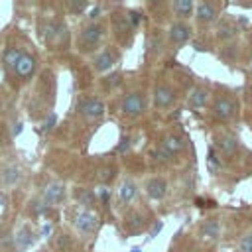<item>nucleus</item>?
I'll return each instance as SVG.
<instances>
[{"mask_svg": "<svg viewBox=\"0 0 252 252\" xmlns=\"http://www.w3.org/2000/svg\"><path fill=\"white\" fill-rule=\"evenodd\" d=\"M120 83H122V75H120V73H112L110 77H106V79H104L106 89H114V87H118Z\"/></svg>", "mask_w": 252, "mask_h": 252, "instance_id": "nucleus-29", "label": "nucleus"}, {"mask_svg": "<svg viewBox=\"0 0 252 252\" xmlns=\"http://www.w3.org/2000/svg\"><path fill=\"white\" fill-rule=\"evenodd\" d=\"M136 197H138V185L132 179H124L120 183V189H118V201H120V205H130V203H134Z\"/></svg>", "mask_w": 252, "mask_h": 252, "instance_id": "nucleus-20", "label": "nucleus"}, {"mask_svg": "<svg viewBox=\"0 0 252 252\" xmlns=\"http://www.w3.org/2000/svg\"><path fill=\"white\" fill-rule=\"evenodd\" d=\"M195 20L199 26H209V24L219 22V4H215V2L195 4Z\"/></svg>", "mask_w": 252, "mask_h": 252, "instance_id": "nucleus-8", "label": "nucleus"}, {"mask_svg": "<svg viewBox=\"0 0 252 252\" xmlns=\"http://www.w3.org/2000/svg\"><path fill=\"white\" fill-rule=\"evenodd\" d=\"M152 159H154V161H158V163H169L173 158H171V156H169V154L159 146V148H156V150L152 152Z\"/></svg>", "mask_w": 252, "mask_h": 252, "instance_id": "nucleus-26", "label": "nucleus"}, {"mask_svg": "<svg viewBox=\"0 0 252 252\" xmlns=\"http://www.w3.org/2000/svg\"><path fill=\"white\" fill-rule=\"evenodd\" d=\"M104 35H106L104 24H100V22H91V24H87V26L81 30L79 39H77V47H79L81 51H85V53L94 51V49H98V45L102 43Z\"/></svg>", "mask_w": 252, "mask_h": 252, "instance_id": "nucleus-2", "label": "nucleus"}, {"mask_svg": "<svg viewBox=\"0 0 252 252\" xmlns=\"http://www.w3.org/2000/svg\"><path fill=\"white\" fill-rule=\"evenodd\" d=\"M53 122H55V114H49V118H47V122H45V130L53 128Z\"/></svg>", "mask_w": 252, "mask_h": 252, "instance_id": "nucleus-36", "label": "nucleus"}, {"mask_svg": "<svg viewBox=\"0 0 252 252\" xmlns=\"http://www.w3.org/2000/svg\"><path fill=\"white\" fill-rule=\"evenodd\" d=\"M213 148L217 150L219 156H226V158H230V156H234V154L238 152V148H240V140H238V136L232 134V132L219 130V132H215V136H213Z\"/></svg>", "mask_w": 252, "mask_h": 252, "instance_id": "nucleus-6", "label": "nucleus"}, {"mask_svg": "<svg viewBox=\"0 0 252 252\" xmlns=\"http://www.w3.org/2000/svg\"><path fill=\"white\" fill-rule=\"evenodd\" d=\"M211 112L219 122H230L238 114V100L230 93H219L213 96L211 102Z\"/></svg>", "mask_w": 252, "mask_h": 252, "instance_id": "nucleus-1", "label": "nucleus"}, {"mask_svg": "<svg viewBox=\"0 0 252 252\" xmlns=\"http://www.w3.org/2000/svg\"><path fill=\"white\" fill-rule=\"evenodd\" d=\"M244 94H246V100H248V102L252 104V83H248V87H246Z\"/></svg>", "mask_w": 252, "mask_h": 252, "instance_id": "nucleus-33", "label": "nucleus"}, {"mask_svg": "<svg viewBox=\"0 0 252 252\" xmlns=\"http://www.w3.org/2000/svg\"><path fill=\"white\" fill-rule=\"evenodd\" d=\"M144 219L140 217V215H132V217H128V219H124V224L128 226V228H132V230H136V228H140L144 222H142Z\"/></svg>", "mask_w": 252, "mask_h": 252, "instance_id": "nucleus-28", "label": "nucleus"}, {"mask_svg": "<svg viewBox=\"0 0 252 252\" xmlns=\"http://www.w3.org/2000/svg\"><path fill=\"white\" fill-rule=\"evenodd\" d=\"M220 236V222L217 217H209L199 224V238L205 242H213Z\"/></svg>", "mask_w": 252, "mask_h": 252, "instance_id": "nucleus-13", "label": "nucleus"}, {"mask_svg": "<svg viewBox=\"0 0 252 252\" xmlns=\"http://www.w3.org/2000/svg\"><path fill=\"white\" fill-rule=\"evenodd\" d=\"M250 77H252V67H250Z\"/></svg>", "mask_w": 252, "mask_h": 252, "instance_id": "nucleus-38", "label": "nucleus"}, {"mask_svg": "<svg viewBox=\"0 0 252 252\" xmlns=\"http://www.w3.org/2000/svg\"><path fill=\"white\" fill-rule=\"evenodd\" d=\"M238 250L240 252H252V230H246L240 240H238Z\"/></svg>", "mask_w": 252, "mask_h": 252, "instance_id": "nucleus-25", "label": "nucleus"}, {"mask_svg": "<svg viewBox=\"0 0 252 252\" xmlns=\"http://www.w3.org/2000/svg\"><path fill=\"white\" fill-rule=\"evenodd\" d=\"M161 226H163L161 222H156V224H154V228H152V232H150V238H154V236H156V232H159V230H161Z\"/></svg>", "mask_w": 252, "mask_h": 252, "instance_id": "nucleus-34", "label": "nucleus"}, {"mask_svg": "<svg viewBox=\"0 0 252 252\" xmlns=\"http://www.w3.org/2000/svg\"><path fill=\"white\" fill-rule=\"evenodd\" d=\"M161 148H163L171 158H175V156L185 148V140H183L179 134L169 132V134L163 136V140H161Z\"/></svg>", "mask_w": 252, "mask_h": 252, "instance_id": "nucleus-19", "label": "nucleus"}, {"mask_svg": "<svg viewBox=\"0 0 252 252\" xmlns=\"http://www.w3.org/2000/svg\"><path fill=\"white\" fill-rule=\"evenodd\" d=\"M118 61V53L110 47H104L102 51H98L94 57H93V69L96 73H106L110 71Z\"/></svg>", "mask_w": 252, "mask_h": 252, "instance_id": "nucleus-11", "label": "nucleus"}, {"mask_svg": "<svg viewBox=\"0 0 252 252\" xmlns=\"http://www.w3.org/2000/svg\"><path fill=\"white\" fill-rule=\"evenodd\" d=\"M144 193H146L150 199H154V201H161V199L167 195V181H165V177H161V175L150 177V179L144 183Z\"/></svg>", "mask_w": 252, "mask_h": 252, "instance_id": "nucleus-12", "label": "nucleus"}, {"mask_svg": "<svg viewBox=\"0 0 252 252\" xmlns=\"http://www.w3.org/2000/svg\"><path fill=\"white\" fill-rule=\"evenodd\" d=\"M167 45V39H165V33L159 30V28H154L148 37H146V59L148 61H154L158 59L161 53H163V47Z\"/></svg>", "mask_w": 252, "mask_h": 252, "instance_id": "nucleus-7", "label": "nucleus"}, {"mask_svg": "<svg viewBox=\"0 0 252 252\" xmlns=\"http://www.w3.org/2000/svg\"><path fill=\"white\" fill-rule=\"evenodd\" d=\"M75 228L81 232V234H93L96 228H98V215L89 211V209H83L75 215Z\"/></svg>", "mask_w": 252, "mask_h": 252, "instance_id": "nucleus-9", "label": "nucleus"}, {"mask_svg": "<svg viewBox=\"0 0 252 252\" xmlns=\"http://www.w3.org/2000/svg\"><path fill=\"white\" fill-rule=\"evenodd\" d=\"M69 8H71L73 12H83V10L87 8V2H71Z\"/></svg>", "mask_w": 252, "mask_h": 252, "instance_id": "nucleus-31", "label": "nucleus"}, {"mask_svg": "<svg viewBox=\"0 0 252 252\" xmlns=\"http://www.w3.org/2000/svg\"><path fill=\"white\" fill-rule=\"evenodd\" d=\"M98 14H100V6H94V8H93V10L89 12V18H91V22H96Z\"/></svg>", "mask_w": 252, "mask_h": 252, "instance_id": "nucleus-32", "label": "nucleus"}, {"mask_svg": "<svg viewBox=\"0 0 252 252\" xmlns=\"http://www.w3.org/2000/svg\"><path fill=\"white\" fill-rule=\"evenodd\" d=\"M20 130H22V124H16V128H14V134H20Z\"/></svg>", "mask_w": 252, "mask_h": 252, "instance_id": "nucleus-37", "label": "nucleus"}, {"mask_svg": "<svg viewBox=\"0 0 252 252\" xmlns=\"http://www.w3.org/2000/svg\"><path fill=\"white\" fill-rule=\"evenodd\" d=\"M20 55H22V51H18V49L10 47V49H8L6 53H4V63H6V65H10V67H14V65L18 63Z\"/></svg>", "mask_w": 252, "mask_h": 252, "instance_id": "nucleus-27", "label": "nucleus"}, {"mask_svg": "<svg viewBox=\"0 0 252 252\" xmlns=\"http://www.w3.org/2000/svg\"><path fill=\"white\" fill-rule=\"evenodd\" d=\"M193 35V26L189 22H181V20H173L165 32V39H167V45L171 47H181L185 45Z\"/></svg>", "mask_w": 252, "mask_h": 252, "instance_id": "nucleus-4", "label": "nucleus"}, {"mask_svg": "<svg viewBox=\"0 0 252 252\" xmlns=\"http://www.w3.org/2000/svg\"><path fill=\"white\" fill-rule=\"evenodd\" d=\"M43 199L47 205H59L65 199V185L59 181H51L43 191Z\"/></svg>", "mask_w": 252, "mask_h": 252, "instance_id": "nucleus-18", "label": "nucleus"}, {"mask_svg": "<svg viewBox=\"0 0 252 252\" xmlns=\"http://www.w3.org/2000/svg\"><path fill=\"white\" fill-rule=\"evenodd\" d=\"M14 71H16L18 77H22V79L32 77L33 71H35V59H33L32 55H28V53H22L20 59H18V63L14 65Z\"/></svg>", "mask_w": 252, "mask_h": 252, "instance_id": "nucleus-21", "label": "nucleus"}, {"mask_svg": "<svg viewBox=\"0 0 252 252\" xmlns=\"http://www.w3.org/2000/svg\"><path fill=\"white\" fill-rule=\"evenodd\" d=\"M209 165H211V167H219V169H220V165H222V163H220V156L217 154L215 148L209 150Z\"/></svg>", "mask_w": 252, "mask_h": 252, "instance_id": "nucleus-30", "label": "nucleus"}, {"mask_svg": "<svg viewBox=\"0 0 252 252\" xmlns=\"http://www.w3.org/2000/svg\"><path fill=\"white\" fill-rule=\"evenodd\" d=\"M16 242H18V246H20V248H28V246L33 242V232H32L28 226H24V228L18 232Z\"/></svg>", "mask_w": 252, "mask_h": 252, "instance_id": "nucleus-23", "label": "nucleus"}, {"mask_svg": "<svg viewBox=\"0 0 252 252\" xmlns=\"http://www.w3.org/2000/svg\"><path fill=\"white\" fill-rule=\"evenodd\" d=\"M79 110H81V114H83L85 118H89V120H96V118H102V116H104V112H106V104H104L102 98H98V96H91V98H85V100L81 102Z\"/></svg>", "mask_w": 252, "mask_h": 252, "instance_id": "nucleus-10", "label": "nucleus"}, {"mask_svg": "<svg viewBox=\"0 0 252 252\" xmlns=\"http://www.w3.org/2000/svg\"><path fill=\"white\" fill-rule=\"evenodd\" d=\"M77 199H79L81 205L91 207V205L96 201V195H94L93 191H89V189H79V191H77Z\"/></svg>", "mask_w": 252, "mask_h": 252, "instance_id": "nucleus-24", "label": "nucleus"}, {"mask_svg": "<svg viewBox=\"0 0 252 252\" xmlns=\"http://www.w3.org/2000/svg\"><path fill=\"white\" fill-rule=\"evenodd\" d=\"M209 87H205V85H195L191 91H189V94H187V106L189 108H193V110H199V108H203L207 102H209Z\"/></svg>", "mask_w": 252, "mask_h": 252, "instance_id": "nucleus-14", "label": "nucleus"}, {"mask_svg": "<svg viewBox=\"0 0 252 252\" xmlns=\"http://www.w3.org/2000/svg\"><path fill=\"white\" fill-rule=\"evenodd\" d=\"M238 32H240L238 24L228 20V18H220L217 22V39L219 41H230L238 35Z\"/></svg>", "mask_w": 252, "mask_h": 252, "instance_id": "nucleus-15", "label": "nucleus"}, {"mask_svg": "<svg viewBox=\"0 0 252 252\" xmlns=\"http://www.w3.org/2000/svg\"><path fill=\"white\" fill-rule=\"evenodd\" d=\"M112 28H114L116 37H118L120 41H126V33H130V32L134 30V26H132V22H130V18H128V12H118V14H114V18H112Z\"/></svg>", "mask_w": 252, "mask_h": 252, "instance_id": "nucleus-16", "label": "nucleus"}, {"mask_svg": "<svg viewBox=\"0 0 252 252\" xmlns=\"http://www.w3.org/2000/svg\"><path fill=\"white\" fill-rule=\"evenodd\" d=\"M171 12L177 20L187 22L191 16H195V2L193 0H175L171 2Z\"/></svg>", "mask_w": 252, "mask_h": 252, "instance_id": "nucleus-17", "label": "nucleus"}, {"mask_svg": "<svg viewBox=\"0 0 252 252\" xmlns=\"http://www.w3.org/2000/svg\"><path fill=\"white\" fill-rule=\"evenodd\" d=\"M148 108V94L144 91H132L128 93L120 102V112L128 118H138Z\"/></svg>", "mask_w": 252, "mask_h": 252, "instance_id": "nucleus-3", "label": "nucleus"}, {"mask_svg": "<svg viewBox=\"0 0 252 252\" xmlns=\"http://www.w3.org/2000/svg\"><path fill=\"white\" fill-rule=\"evenodd\" d=\"M67 244H69L67 234H61V238H59V248H67Z\"/></svg>", "mask_w": 252, "mask_h": 252, "instance_id": "nucleus-35", "label": "nucleus"}, {"mask_svg": "<svg viewBox=\"0 0 252 252\" xmlns=\"http://www.w3.org/2000/svg\"><path fill=\"white\" fill-rule=\"evenodd\" d=\"M152 104L158 110H169L175 104V89L167 81H158L152 91Z\"/></svg>", "mask_w": 252, "mask_h": 252, "instance_id": "nucleus-5", "label": "nucleus"}, {"mask_svg": "<svg viewBox=\"0 0 252 252\" xmlns=\"http://www.w3.org/2000/svg\"><path fill=\"white\" fill-rule=\"evenodd\" d=\"M20 177H22V173H20V169H18L16 165H10V167H6V169L2 171V183H6V185L18 183Z\"/></svg>", "mask_w": 252, "mask_h": 252, "instance_id": "nucleus-22", "label": "nucleus"}]
</instances>
